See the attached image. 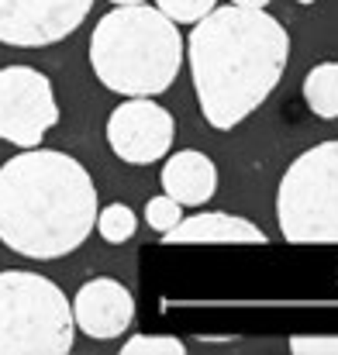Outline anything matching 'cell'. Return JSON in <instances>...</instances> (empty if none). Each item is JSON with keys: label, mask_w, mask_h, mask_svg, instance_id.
<instances>
[{"label": "cell", "mask_w": 338, "mask_h": 355, "mask_svg": "<svg viewBox=\"0 0 338 355\" xmlns=\"http://www.w3.org/2000/svg\"><path fill=\"white\" fill-rule=\"evenodd\" d=\"M187 55L204 121L231 131L280 87L290 35L262 7L231 3L194 21Z\"/></svg>", "instance_id": "1"}, {"label": "cell", "mask_w": 338, "mask_h": 355, "mask_svg": "<svg viewBox=\"0 0 338 355\" xmlns=\"http://www.w3.org/2000/svg\"><path fill=\"white\" fill-rule=\"evenodd\" d=\"M97 187L83 162L28 148L0 166V241L28 259H62L97 225Z\"/></svg>", "instance_id": "2"}, {"label": "cell", "mask_w": 338, "mask_h": 355, "mask_svg": "<svg viewBox=\"0 0 338 355\" xmlns=\"http://www.w3.org/2000/svg\"><path fill=\"white\" fill-rule=\"evenodd\" d=\"M90 66L114 94L155 97L183 66V35L159 7L117 3L90 35Z\"/></svg>", "instance_id": "3"}, {"label": "cell", "mask_w": 338, "mask_h": 355, "mask_svg": "<svg viewBox=\"0 0 338 355\" xmlns=\"http://www.w3.org/2000/svg\"><path fill=\"white\" fill-rule=\"evenodd\" d=\"M73 335V304L52 279L0 272V355H66Z\"/></svg>", "instance_id": "4"}, {"label": "cell", "mask_w": 338, "mask_h": 355, "mask_svg": "<svg viewBox=\"0 0 338 355\" xmlns=\"http://www.w3.org/2000/svg\"><path fill=\"white\" fill-rule=\"evenodd\" d=\"M280 235L294 245H338V141L301 152L276 193Z\"/></svg>", "instance_id": "5"}, {"label": "cell", "mask_w": 338, "mask_h": 355, "mask_svg": "<svg viewBox=\"0 0 338 355\" xmlns=\"http://www.w3.org/2000/svg\"><path fill=\"white\" fill-rule=\"evenodd\" d=\"M56 124H59V107L49 76L31 66H3L0 69V138L21 148H35Z\"/></svg>", "instance_id": "6"}, {"label": "cell", "mask_w": 338, "mask_h": 355, "mask_svg": "<svg viewBox=\"0 0 338 355\" xmlns=\"http://www.w3.org/2000/svg\"><path fill=\"white\" fill-rule=\"evenodd\" d=\"M176 138V121L149 97H128L108 118V145L128 166H152L166 159Z\"/></svg>", "instance_id": "7"}, {"label": "cell", "mask_w": 338, "mask_h": 355, "mask_svg": "<svg viewBox=\"0 0 338 355\" xmlns=\"http://www.w3.org/2000/svg\"><path fill=\"white\" fill-rule=\"evenodd\" d=\"M94 0H0V42L17 49H42L69 38Z\"/></svg>", "instance_id": "8"}, {"label": "cell", "mask_w": 338, "mask_h": 355, "mask_svg": "<svg viewBox=\"0 0 338 355\" xmlns=\"http://www.w3.org/2000/svg\"><path fill=\"white\" fill-rule=\"evenodd\" d=\"M69 304H73L76 328L90 338H117L135 321V300H131L128 286L117 279H108V276L83 283L76 300H69Z\"/></svg>", "instance_id": "9"}, {"label": "cell", "mask_w": 338, "mask_h": 355, "mask_svg": "<svg viewBox=\"0 0 338 355\" xmlns=\"http://www.w3.org/2000/svg\"><path fill=\"white\" fill-rule=\"evenodd\" d=\"M162 190L180 200L183 207H201L218 193V166L197 152V148H183L176 155L166 159L162 166Z\"/></svg>", "instance_id": "10"}, {"label": "cell", "mask_w": 338, "mask_h": 355, "mask_svg": "<svg viewBox=\"0 0 338 355\" xmlns=\"http://www.w3.org/2000/svg\"><path fill=\"white\" fill-rule=\"evenodd\" d=\"M162 238L169 245H180V241H252V245H262L266 235L238 218V214H225V211H214V214H194V218H180V225H173L169 232H162Z\"/></svg>", "instance_id": "11"}, {"label": "cell", "mask_w": 338, "mask_h": 355, "mask_svg": "<svg viewBox=\"0 0 338 355\" xmlns=\"http://www.w3.org/2000/svg\"><path fill=\"white\" fill-rule=\"evenodd\" d=\"M304 101L318 118H338V62H318L304 76Z\"/></svg>", "instance_id": "12"}, {"label": "cell", "mask_w": 338, "mask_h": 355, "mask_svg": "<svg viewBox=\"0 0 338 355\" xmlns=\"http://www.w3.org/2000/svg\"><path fill=\"white\" fill-rule=\"evenodd\" d=\"M104 241H111V245H121V241H128V238L135 235V228H138V218H135V211L128 207V204H108L104 211H97V225H94Z\"/></svg>", "instance_id": "13"}, {"label": "cell", "mask_w": 338, "mask_h": 355, "mask_svg": "<svg viewBox=\"0 0 338 355\" xmlns=\"http://www.w3.org/2000/svg\"><path fill=\"white\" fill-rule=\"evenodd\" d=\"M180 218H183V204H180V200H173L169 193L152 197V200L145 204V221H149V228H155L159 235H162V232H169L173 225H180Z\"/></svg>", "instance_id": "14"}, {"label": "cell", "mask_w": 338, "mask_h": 355, "mask_svg": "<svg viewBox=\"0 0 338 355\" xmlns=\"http://www.w3.org/2000/svg\"><path fill=\"white\" fill-rule=\"evenodd\" d=\"M214 3H218V0H155V7H159L169 21H176V24H194V21H201L204 14L214 10Z\"/></svg>", "instance_id": "15"}, {"label": "cell", "mask_w": 338, "mask_h": 355, "mask_svg": "<svg viewBox=\"0 0 338 355\" xmlns=\"http://www.w3.org/2000/svg\"><path fill=\"white\" fill-rule=\"evenodd\" d=\"M183 355V342L180 338H169V335H138V338H128L121 355Z\"/></svg>", "instance_id": "16"}, {"label": "cell", "mask_w": 338, "mask_h": 355, "mask_svg": "<svg viewBox=\"0 0 338 355\" xmlns=\"http://www.w3.org/2000/svg\"><path fill=\"white\" fill-rule=\"evenodd\" d=\"M290 352H297V355H338V335H304V338H290Z\"/></svg>", "instance_id": "17"}, {"label": "cell", "mask_w": 338, "mask_h": 355, "mask_svg": "<svg viewBox=\"0 0 338 355\" xmlns=\"http://www.w3.org/2000/svg\"><path fill=\"white\" fill-rule=\"evenodd\" d=\"M231 3H238V7H266L269 0H231Z\"/></svg>", "instance_id": "18"}, {"label": "cell", "mask_w": 338, "mask_h": 355, "mask_svg": "<svg viewBox=\"0 0 338 355\" xmlns=\"http://www.w3.org/2000/svg\"><path fill=\"white\" fill-rule=\"evenodd\" d=\"M111 3H145V0H111Z\"/></svg>", "instance_id": "19"}, {"label": "cell", "mask_w": 338, "mask_h": 355, "mask_svg": "<svg viewBox=\"0 0 338 355\" xmlns=\"http://www.w3.org/2000/svg\"><path fill=\"white\" fill-rule=\"evenodd\" d=\"M297 3H314V0H297Z\"/></svg>", "instance_id": "20"}]
</instances>
